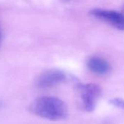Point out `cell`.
<instances>
[{
	"label": "cell",
	"instance_id": "obj_1",
	"mask_svg": "<svg viewBox=\"0 0 124 124\" xmlns=\"http://www.w3.org/2000/svg\"><path fill=\"white\" fill-rule=\"evenodd\" d=\"M29 110L40 118L54 121L65 119L68 114L66 104L59 98L50 96L34 100L30 105Z\"/></svg>",
	"mask_w": 124,
	"mask_h": 124
},
{
	"label": "cell",
	"instance_id": "obj_2",
	"mask_svg": "<svg viewBox=\"0 0 124 124\" xmlns=\"http://www.w3.org/2000/svg\"><path fill=\"white\" fill-rule=\"evenodd\" d=\"M91 14L96 18L102 20L115 28L124 31V13L111 9H94Z\"/></svg>",
	"mask_w": 124,
	"mask_h": 124
},
{
	"label": "cell",
	"instance_id": "obj_3",
	"mask_svg": "<svg viewBox=\"0 0 124 124\" xmlns=\"http://www.w3.org/2000/svg\"><path fill=\"white\" fill-rule=\"evenodd\" d=\"M80 92L85 110L88 112L93 111L100 96V87L95 84H87L80 86Z\"/></svg>",
	"mask_w": 124,
	"mask_h": 124
},
{
	"label": "cell",
	"instance_id": "obj_4",
	"mask_svg": "<svg viewBox=\"0 0 124 124\" xmlns=\"http://www.w3.org/2000/svg\"><path fill=\"white\" fill-rule=\"evenodd\" d=\"M67 79L66 73L57 69L48 70L41 73L36 81V85L42 89L50 88L64 82Z\"/></svg>",
	"mask_w": 124,
	"mask_h": 124
},
{
	"label": "cell",
	"instance_id": "obj_5",
	"mask_svg": "<svg viewBox=\"0 0 124 124\" xmlns=\"http://www.w3.org/2000/svg\"><path fill=\"white\" fill-rule=\"evenodd\" d=\"M88 68L93 73L99 75L107 74L110 70L109 62L99 57H91L87 61Z\"/></svg>",
	"mask_w": 124,
	"mask_h": 124
},
{
	"label": "cell",
	"instance_id": "obj_6",
	"mask_svg": "<svg viewBox=\"0 0 124 124\" xmlns=\"http://www.w3.org/2000/svg\"><path fill=\"white\" fill-rule=\"evenodd\" d=\"M110 103L121 110H124V100L121 98H113L110 100Z\"/></svg>",
	"mask_w": 124,
	"mask_h": 124
},
{
	"label": "cell",
	"instance_id": "obj_7",
	"mask_svg": "<svg viewBox=\"0 0 124 124\" xmlns=\"http://www.w3.org/2000/svg\"><path fill=\"white\" fill-rule=\"evenodd\" d=\"M1 40H2V33H1V28H0V44H1Z\"/></svg>",
	"mask_w": 124,
	"mask_h": 124
},
{
	"label": "cell",
	"instance_id": "obj_8",
	"mask_svg": "<svg viewBox=\"0 0 124 124\" xmlns=\"http://www.w3.org/2000/svg\"><path fill=\"white\" fill-rule=\"evenodd\" d=\"M122 10L124 11V6H123V7H122Z\"/></svg>",
	"mask_w": 124,
	"mask_h": 124
}]
</instances>
